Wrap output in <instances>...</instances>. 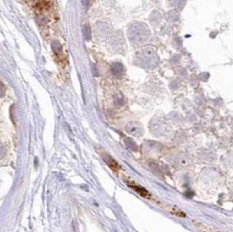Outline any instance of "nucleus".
Segmentation results:
<instances>
[{"mask_svg":"<svg viewBox=\"0 0 233 232\" xmlns=\"http://www.w3.org/2000/svg\"><path fill=\"white\" fill-rule=\"evenodd\" d=\"M35 6H36V8H38L40 10H47L49 8L50 4H49V2L47 0H39L35 4Z\"/></svg>","mask_w":233,"mask_h":232,"instance_id":"nucleus-3","label":"nucleus"},{"mask_svg":"<svg viewBox=\"0 0 233 232\" xmlns=\"http://www.w3.org/2000/svg\"><path fill=\"white\" fill-rule=\"evenodd\" d=\"M170 212L172 213L173 215L176 216V217H186V215L183 211H182L181 210H179L176 207H171L170 209Z\"/></svg>","mask_w":233,"mask_h":232,"instance_id":"nucleus-4","label":"nucleus"},{"mask_svg":"<svg viewBox=\"0 0 233 232\" xmlns=\"http://www.w3.org/2000/svg\"><path fill=\"white\" fill-rule=\"evenodd\" d=\"M131 189H133V190H135L136 193H138L141 196H142L143 198H148V199H150L151 198V195L150 193L146 190L144 189L143 187L135 183L134 182H128L127 183Z\"/></svg>","mask_w":233,"mask_h":232,"instance_id":"nucleus-1","label":"nucleus"},{"mask_svg":"<svg viewBox=\"0 0 233 232\" xmlns=\"http://www.w3.org/2000/svg\"><path fill=\"white\" fill-rule=\"evenodd\" d=\"M107 163L108 164V166L114 170V171H119L121 169V166L111 157H108V159L107 160Z\"/></svg>","mask_w":233,"mask_h":232,"instance_id":"nucleus-2","label":"nucleus"}]
</instances>
